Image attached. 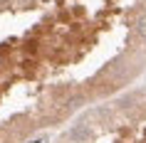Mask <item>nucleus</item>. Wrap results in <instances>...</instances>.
I'll use <instances>...</instances> for the list:
<instances>
[{
    "mask_svg": "<svg viewBox=\"0 0 146 143\" xmlns=\"http://www.w3.org/2000/svg\"><path fill=\"white\" fill-rule=\"evenodd\" d=\"M136 32H139V37L146 40V15H141V17L136 20Z\"/></svg>",
    "mask_w": 146,
    "mask_h": 143,
    "instance_id": "obj_2",
    "label": "nucleus"
},
{
    "mask_svg": "<svg viewBox=\"0 0 146 143\" xmlns=\"http://www.w3.org/2000/svg\"><path fill=\"white\" fill-rule=\"evenodd\" d=\"M89 128L87 126H77V128H72V133H69V138H72V141H87V138H89Z\"/></svg>",
    "mask_w": 146,
    "mask_h": 143,
    "instance_id": "obj_1",
    "label": "nucleus"
},
{
    "mask_svg": "<svg viewBox=\"0 0 146 143\" xmlns=\"http://www.w3.org/2000/svg\"><path fill=\"white\" fill-rule=\"evenodd\" d=\"M0 3H8V0H0Z\"/></svg>",
    "mask_w": 146,
    "mask_h": 143,
    "instance_id": "obj_3",
    "label": "nucleus"
}]
</instances>
